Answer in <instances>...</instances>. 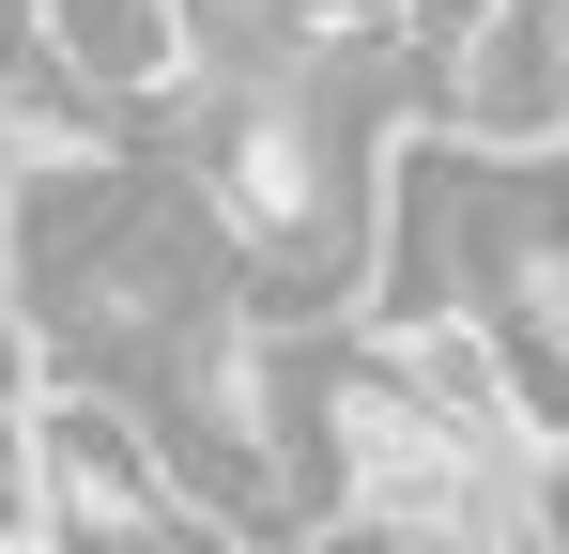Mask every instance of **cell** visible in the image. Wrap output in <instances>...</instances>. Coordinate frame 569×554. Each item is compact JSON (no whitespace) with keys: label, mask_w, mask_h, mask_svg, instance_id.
Segmentation results:
<instances>
[{"label":"cell","mask_w":569,"mask_h":554,"mask_svg":"<svg viewBox=\"0 0 569 554\" xmlns=\"http://www.w3.org/2000/svg\"><path fill=\"white\" fill-rule=\"evenodd\" d=\"M278 554H462V540H431V524H400V508H355V493H323L308 524H278Z\"/></svg>","instance_id":"obj_4"},{"label":"cell","mask_w":569,"mask_h":554,"mask_svg":"<svg viewBox=\"0 0 569 554\" xmlns=\"http://www.w3.org/2000/svg\"><path fill=\"white\" fill-rule=\"evenodd\" d=\"M523 508H539V540L569 554V462H555V477H539V493H523Z\"/></svg>","instance_id":"obj_5"},{"label":"cell","mask_w":569,"mask_h":554,"mask_svg":"<svg viewBox=\"0 0 569 554\" xmlns=\"http://www.w3.org/2000/svg\"><path fill=\"white\" fill-rule=\"evenodd\" d=\"M555 78H569V31H555Z\"/></svg>","instance_id":"obj_6"},{"label":"cell","mask_w":569,"mask_h":554,"mask_svg":"<svg viewBox=\"0 0 569 554\" xmlns=\"http://www.w3.org/2000/svg\"><path fill=\"white\" fill-rule=\"evenodd\" d=\"M47 62L93 92V108H186L200 92V31L186 0H31Z\"/></svg>","instance_id":"obj_3"},{"label":"cell","mask_w":569,"mask_h":554,"mask_svg":"<svg viewBox=\"0 0 569 554\" xmlns=\"http://www.w3.org/2000/svg\"><path fill=\"white\" fill-rule=\"evenodd\" d=\"M31 462H47V540H62V554L139 540V524L186 508V477H170V447H154L139 385H78V369H47V385H31Z\"/></svg>","instance_id":"obj_2"},{"label":"cell","mask_w":569,"mask_h":554,"mask_svg":"<svg viewBox=\"0 0 569 554\" xmlns=\"http://www.w3.org/2000/svg\"><path fill=\"white\" fill-rule=\"evenodd\" d=\"M247 277H231L186 170H139L108 139H0V308L47 369L139 385Z\"/></svg>","instance_id":"obj_1"}]
</instances>
